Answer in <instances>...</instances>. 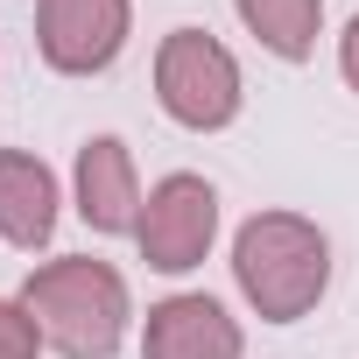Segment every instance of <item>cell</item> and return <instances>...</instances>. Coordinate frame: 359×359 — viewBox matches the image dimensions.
<instances>
[{"mask_svg": "<svg viewBox=\"0 0 359 359\" xmlns=\"http://www.w3.org/2000/svg\"><path fill=\"white\" fill-rule=\"evenodd\" d=\"M233 282L261 324H296L331 289V240L303 212H254L233 233Z\"/></svg>", "mask_w": 359, "mask_h": 359, "instance_id": "cell-1", "label": "cell"}, {"mask_svg": "<svg viewBox=\"0 0 359 359\" xmlns=\"http://www.w3.org/2000/svg\"><path fill=\"white\" fill-rule=\"evenodd\" d=\"M22 303L43 324V345L64 359H113L127 345L134 296H127V275L113 261H92V254L43 261V268H29Z\"/></svg>", "mask_w": 359, "mask_h": 359, "instance_id": "cell-2", "label": "cell"}, {"mask_svg": "<svg viewBox=\"0 0 359 359\" xmlns=\"http://www.w3.org/2000/svg\"><path fill=\"white\" fill-rule=\"evenodd\" d=\"M155 106L191 127V134H219L240 120L247 85H240V57L212 36V29H169L155 43Z\"/></svg>", "mask_w": 359, "mask_h": 359, "instance_id": "cell-3", "label": "cell"}, {"mask_svg": "<svg viewBox=\"0 0 359 359\" xmlns=\"http://www.w3.org/2000/svg\"><path fill=\"white\" fill-rule=\"evenodd\" d=\"M212 240H219V191L198 169H169L141 205V233H134L141 261L155 275H191V268H205Z\"/></svg>", "mask_w": 359, "mask_h": 359, "instance_id": "cell-4", "label": "cell"}, {"mask_svg": "<svg viewBox=\"0 0 359 359\" xmlns=\"http://www.w3.org/2000/svg\"><path fill=\"white\" fill-rule=\"evenodd\" d=\"M134 0H36V50L57 78H92L127 50Z\"/></svg>", "mask_w": 359, "mask_h": 359, "instance_id": "cell-5", "label": "cell"}, {"mask_svg": "<svg viewBox=\"0 0 359 359\" xmlns=\"http://www.w3.org/2000/svg\"><path fill=\"white\" fill-rule=\"evenodd\" d=\"M240 352H247V331H240V317L219 296L184 289V296L148 303L141 359H240Z\"/></svg>", "mask_w": 359, "mask_h": 359, "instance_id": "cell-6", "label": "cell"}, {"mask_svg": "<svg viewBox=\"0 0 359 359\" xmlns=\"http://www.w3.org/2000/svg\"><path fill=\"white\" fill-rule=\"evenodd\" d=\"M71 198H78V219L106 240L120 233H141V176H134V148L120 134H92L78 148V169H71Z\"/></svg>", "mask_w": 359, "mask_h": 359, "instance_id": "cell-7", "label": "cell"}, {"mask_svg": "<svg viewBox=\"0 0 359 359\" xmlns=\"http://www.w3.org/2000/svg\"><path fill=\"white\" fill-rule=\"evenodd\" d=\"M57 205H64V191H57V169H50L43 155H29V148H0V240L22 247V254L50 247Z\"/></svg>", "mask_w": 359, "mask_h": 359, "instance_id": "cell-8", "label": "cell"}, {"mask_svg": "<svg viewBox=\"0 0 359 359\" xmlns=\"http://www.w3.org/2000/svg\"><path fill=\"white\" fill-rule=\"evenodd\" d=\"M233 15L247 22V36L282 57V64H310L317 36H324V0H233Z\"/></svg>", "mask_w": 359, "mask_h": 359, "instance_id": "cell-9", "label": "cell"}, {"mask_svg": "<svg viewBox=\"0 0 359 359\" xmlns=\"http://www.w3.org/2000/svg\"><path fill=\"white\" fill-rule=\"evenodd\" d=\"M0 359H43V324L22 296H0Z\"/></svg>", "mask_w": 359, "mask_h": 359, "instance_id": "cell-10", "label": "cell"}, {"mask_svg": "<svg viewBox=\"0 0 359 359\" xmlns=\"http://www.w3.org/2000/svg\"><path fill=\"white\" fill-rule=\"evenodd\" d=\"M338 78L359 92V15L345 22V36H338Z\"/></svg>", "mask_w": 359, "mask_h": 359, "instance_id": "cell-11", "label": "cell"}]
</instances>
